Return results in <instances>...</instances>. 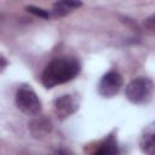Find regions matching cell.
<instances>
[{"instance_id":"cell-1","label":"cell","mask_w":155,"mask_h":155,"mask_svg":"<svg viewBox=\"0 0 155 155\" xmlns=\"http://www.w3.org/2000/svg\"><path fill=\"white\" fill-rule=\"evenodd\" d=\"M80 62L74 57H61L51 61L42 71L41 82L46 88L65 84L80 73Z\"/></svg>"},{"instance_id":"cell-2","label":"cell","mask_w":155,"mask_h":155,"mask_svg":"<svg viewBox=\"0 0 155 155\" xmlns=\"http://www.w3.org/2000/svg\"><path fill=\"white\" fill-rule=\"evenodd\" d=\"M154 93V84L150 79L140 76L132 80L125 90L126 98L133 104L148 103Z\"/></svg>"},{"instance_id":"cell-3","label":"cell","mask_w":155,"mask_h":155,"mask_svg":"<svg viewBox=\"0 0 155 155\" xmlns=\"http://www.w3.org/2000/svg\"><path fill=\"white\" fill-rule=\"evenodd\" d=\"M16 105L29 116H35L41 111V102L30 86L19 87L16 93Z\"/></svg>"},{"instance_id":"cell-4","label":"cell","mask_w":155,"mask_h":155,"mask_svg":"<svg viewBox=\"0 0 155 155\" xmlns=\"http://www.w3.org/2000/svg\"><path fill=\"white\" fill-rule=\"evenodd\" d=\"M122 84V76L117 71H108L99 81L98 92L104 98H111L119 93Z\"/></svg>"},{"instance_id":"cell-5","label":"cell","mask_w":155,"mask_h":155,"mask_svg":"<svg viewBox=\"0 0 155 155\" xmlns=\"http://www.w3.org/2000/svg\"><path fill=\"white\" fill-rule=\"evenodd\" d=\"M53 107H54L56 115L59 116L61 119L70 116L71 114H74L79 109V104H78L76 99L69 94L61 96L59 98H57L53 102Z\"/></svg>"},{"instance_id":"cell-6","label":"cell","mask_w":155,"mask_h":155,"mask_svg":"<svg viewBox=\"0 0 155 155\" xmlns=\"http://www.w3.org/2000/svg\"><path fill=\"white\" fill-rule=\"evenodd\" d=\"M140 150L145 155H155V124L149 125L139 138Z\"/></svg>"},{"instance_id":"cell-7","label":"cell","mask_w":155,"mask_h":155,"mask_svg":"<svg viewBox=\"0 0 155 155\" xmlns=\"http://www.w3.org/2000/svg\"><path fill=\"white\" fill-rule=\"evenodd\" d=\"M92 155H119V145L115 137L109 136L103 139L93 150Z\"/></svg>"},{"instance_id":"cell-8","label":"cell","mask_w":155,"mask_h":155,"mask_svg":"<svg viewBox=\"0 0 155 155\" xmlns=\"http://www.w3.org/2000/svg\"><path fill=\"white\" fill-rule=\"evenodd\" d=\"M30 131L35 137H41L51 131V122L46 119H35L30 122Z\"/></svg>"},{"instance_id":"cell-9","label":"cell","mask_w":155,"mask_h":155,"mask_svg":"<svg viewBox=\"0 0 155 155\" xmlns=\"http://www.w3.org/2000/svg\"><path fill=\"white\" fill-rule=\"evenodd\" d=\"M82 4L80 1H58V2H54L53 4V12L58 16H65L68 13H70L74 8H78L80 7Z\"/></svg>"},{"instance_id":"cell-10","label":"cell","mask_w":155,"mask_h":155,"mask_svg":"<svg viewBox=\"0 0 155 155\" xmlns=\"http://www.w3.org/2000/svg\"><path fill=\"white\" fill-rule=\"evenodd\" d=\"M25 8H27L28 12H30V13H33V15H35V16H39V17H41V18H50V12H47V11L44 10V8L36 7V6H31V5L27 6Z\"/></svg>"},{"instance_id":"cell-11","label":"cell","mask_w":155,"mask_h":155,"mask_svg":"<svg viewBox=\"0 0 155 155\" xmlns=\"http://www.w3.org/2000/svg\"><path fill=\"white\" fill-rule=\"evenodd\" d=\"M144 24L149 29H155V15L151 16V17H149V18H147V21L144 22Z\"/></svg>"},{"instance_id":"cell-12","label":"cell","mask_w":155,"mask_h":155,"mask_svg":"<svg viewBox=\"0 0 155 155\" xmlns=\"http://www.w3.org/2000/svg\"><path fill=\"white\" fill-rule=\"evenodd\" d=\"M52 155H75L74 153H71L70 150H67V149H61V150H58V151H56L54 154H52Z\"/></svg>"}]
</instances>
